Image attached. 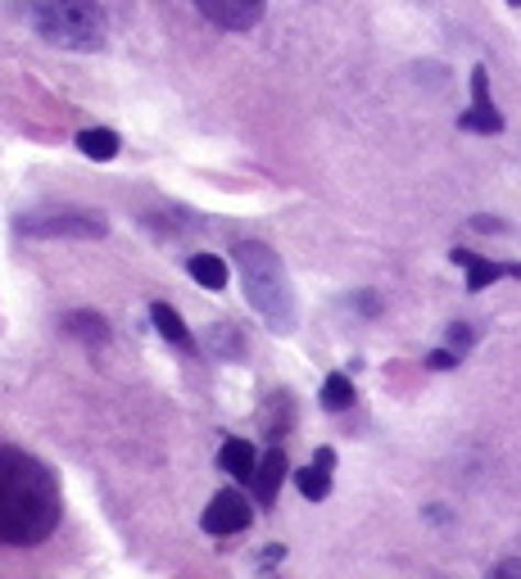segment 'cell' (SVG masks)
I'll list each match as a JSON object with an SVG mask.
<instances>
[{
  "label": "cell",
  "instance_id": "obj_1",
  "mask_svg": "<svg viewBox=\"0 0 521 579\" xmlns=\"http://www.w3.org/2000/svg\"><path fill=\"white\" fill-rule=\"evenodd\" d=\"M59 480L46 461L0 444V544L32 548L59 525Z\"/></svg>",
  "mask_w": 521,
  "mask_h": 579
},
{
  "label": "cell",
  "instance_id": "obj_2",
  "mask_svg": "<svg viewBox=\"0 0 521 579\" xmlns=\"http://www.w3.org/2000/svg\"><path fill=\"white\" fill-rule=\"evenodd\" d=\"M236 267H241V286H245V299L254 313L281 335L295 331V290L286 277V263L264 241H241Z\"/></svg>",
  "mask_w": 521,
  "mask_h": 579
},
{
  "label": "cell",
  "instance_id": "obj_3",
  "mask_svg": "<svg viewBox=\"0 0 521 579\" xmlns=\"http://www.w3.org/2000/svg\"><path fill=\"white\" fill-rule=\"evenodd\" d=\"M36 32L46 36L51 46L64 51H100L109 36V19L100 0H36Z\"/></svg>",
  "mask_w": 521,
  "mask_h": 579
},
{
  "label": "cell",
  "instance_id": "obj_4",
  "mask_svg": "<svg viewBox=\"0 0 521 579\" xmlns=\"http://www.w3.org/2000/svg\"><path fill=\"white\" fill-rule=\"evenodd\" d=\"M19 231L36 241H100L109 231V218L100 209H51L19 218Z\"/></svg>",
  "mask_w": 521,
  "mask_h": 579
},
{
  "label": "cell",
  "instance_id": "obj_5",
  "mask_svg": "<svg viewBox=\"0 0 521 579\" xmlns=\"http://www.w3.org/2000/svg\"><path fill=\"white\" fill-rule=\"evenodd\" d=\"M254 521V508H250V498L241 489H222L209 498V508H204V530L218 534V538H232L241 530H250Z\"/></svg>",
  "mask_w": 521,
  "mask_h": 579
},
{
  "label": "cell",
  "instance_id": "obj_6",
  "mask_svg": "<svg viewBox=\"0 0 521 579\" xmlns=\"http://www.w3.org/2000/svg\"><path fill=\"white\" fill-rule=\"evenodd\" d=\"M458 127L463 132H480V136H499L503 132V113L490 100V73L486 68H472V109L458 113Z\"/></svg>",
  "mask_w": 521,
  "mask_h": 579
},
{
  "label": "cell",
  "instance_id": "obj_7",
  "mask_svg": "<svg viewBox=\"0 0 521 579\" xmlns=\"http://www.w3.org/2000/svg\"><path fill=\"white\" fill-rule=\"evenodd\" d=\"M196 10L228 32H250V27H258V19H264L268 0H196Z\"/></svg>",
  "mask_w": 521,
  "mask_h": 579
},
{
  "label": "cell",
  "instance_id": "obj_8",
  "mask_svg": "<svg viewBox=\"0 0 521 579\" xmlns=\"http://www.w3.org/2000/svg\"><path fill=\"white\" fill-rule=\"evenodd\" d=\"M458 267H467V290H486L490 281H499V277H517L521 281V267L517 263H490V258H480V254H472V249H454L450 254Z\"/></svg>",
  "mask_w": 521,
  "mask_h": 579
},
{
  "label": "cell",
  "instance_id": "obj_9",
  "mask_svg": "<svg viewBox=\"0 0 521 579\" xmlns=\"http://www.w3.org/2000/svg\"><path fill=\"white\" fill-rule=\"evenodd\" d=\"M286 471H290V461H286L281 448H273L264 461H258V471H254V480H250L258 508H273V503H277V493H281V485H286Z\"/></svg>",
  "mask_w": 521,
  "mask_h": 579
},
{
  "label": "cell",
  "instance_id": "obj_10",
  "mask_svg": "<svg viewBox=\"0 0 521 579\" xmlns=\"http://www.w3.org/2000/svg\"><path fill=\"white\" fill-rule=\"evenodd\" d=\"M331 471H336V448H318L309 467L295 471V485H300V493L309 498V503H322V498L331 493Z\"/></svg>",
  "mask_w": 521,
  "mask_h": 579
},
{
  "label": "cell",
  "instance_id": "obj_11",
  "mask_svg": "<svg viewBox=\"0 0 521 579\" xmlns=\"http://www.w3.org/2000/svg\"><path fill=\"white\" fill-rule=\"evenodd\" d=\"M151 322H155V331L173 344V349H181V354H196V335L191 331H186V322H181V313H177V308L173 303H151Z\"/></svg>",
  "mask_w": 521,
  "mask_h": 579
},
{
  "label": "cell",
  "instance_id": "obj_12",
  "mask_svg": "<svg viewBox=\"0 0 521 579\" xmlns=\"http://www.w3.org/2000/svg\"><path fill=\"white\" fill-rule=\"evenodd\" d=\"M218 467L228 471V476H236V480H254V471H258L254 444L250 439H228V444L218 448Z\"/></svg>",
  "mask_w": 521,
  "mask_h": 579
},
{
  "label": "cell",
  "instance_id": "obj_13",
  "mask_svg": "<svg viewBox=\"0 0 521 579\" xmlns=\"http://www.w3.org/2000/svg\"><path fill=\"white\" fill-rule=\"evenodd\" d=\"M186 272H191L204 290H228V281H232V272H228V263H222L218 254H191V263H186Z\"/></svg>",
  "mask_w": 521,
  "mask_h": 579
},
{
  "label": "cell",
  "instance_id": "obj_14",
  "mask_svg": "<svg viewBox=\"0 0 521 579\" xmlns=\"http://www.w3.org/2000/svg\"><path fill=\"white\" fill-rule=\"evenodd\" d=\"M78 149L87 154V159H96V164H109V159H119L123 141H119V132H109V127H87V132H78Z\"/></svg>",
  "mask_w": 521,
  "mask_h": 579
},
{
  "label": "cell",
  "instance_id": "obj_15",
  "mask_svg": "<svg viewBox=\"0 0 521 579\" xmlns=\"http://www.w3.org/2000/svg\"><path fill=\"white\" fill-rule=\"evenodd\" d=\"M64 331L73 339H82V344H109V322L100 313H87V308H78V313H68L64 318Z\"/></svg>",
  "mask_w": 521,
  "mask_h": 579
},
{
  "label": "cell",
  "instance_id": "obj_16",
  "mask_svg": "<svg viewBox=\"0 0 521 579\" xmlns=\"http://www.w3.org/2000/svg\"><path fill=\"white\" fill-rule=\"evenodd\" d=\"M350 403H354L350 376H345V371H331V376L322 380V408H326V412H345Z\"/></svg>",
  "mask_w": 521,
  "mask_h": 579
},
{
  "label": "cell",
  "instance_id": "obj_17",
  "mask_svg": "<svg viewBox=\"0 0 521 579\" xmlns=\"http://www.w3.org/2000/svg\"><path fill=\"white\" fill-rule=\"evenodd\" d=\"M486 579H521V557H508V561H499Z\"/></svg>",
  "mask_w": 521,
  "mask_h": 579
},
{
  "label": "cell",
  "instance_id": "obj_18",
  "mask_svg": "<svg viewBox=\"0 0 521 579\" xmlns=\"http://www.w3.org/2000/svg\"><path fill=\"white\" fill-rule=\"evenodd\" d=\"M426 363H431V367H435V371H450V367H458V358H454V354H450V349H435V354H431V358H426Z\"/></svg>",
  "mask_w": 521,
  "mask_h": 579
},
{
  "label": "cell",
  "instance_id": "obj_19",
  "mask_svg": "<svg viewBox=\"0 0 521 579\" xmlns=\"http://www.w3.org/2000/svg\"><path fill=\"white\" fill-rule=\"evenodd\" d=\"M450 344H454V349H458V354H463V349H467V344H472V331H467V326H463V322H458V326H454V331H450Z\"/></svg>",
  "mask_w": 521,
  "mask_h": 579
},
{
  "label": "cell",
  "instance_id": "obj_20",
  "mask_svg": "<svg viewBox=\"0 0 521 579\" xmlns=\"http://www.w3.org/2000/svg\"><path fill=\"white\" fill-rule=\"evenodd\" d=\"M508 5H521V0H508Z\"/></svg>",
  "mask_w": 521,
  "mask_h": 579
}]
</instances>
